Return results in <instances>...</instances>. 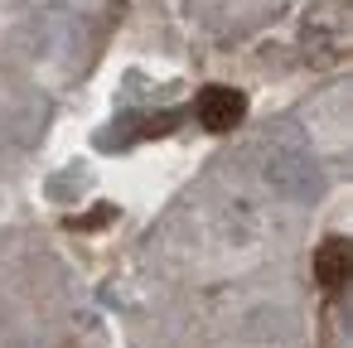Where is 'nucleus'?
Instances as JSON below:
<instances>
[{
    "label": "nucleus",
    "mask_w": 353,
    "mask_h": 348,
    "mask_svg": "<svg viewBox=\"0 0 353 348\" xmlns=\"http://www.w3.org/2000/svg\"><path fill=\"white\" fill-rule=\"evenodd\" d=\"M194 116H199L203 131L223 136V131L242 126V116H247V97H242L237 88H203L199 102H194Z\"/></svg>",
    "instance_id": "nucleus-1"
},
{
    "label": "nucleus",
    "mask_w": 353,
    "mask_h": 348,
    "mask_svg": "<svg viewBox=\"0 0 353 348\" xmlns=\"http://www.w3.org/2000/svg\"><path fill=\"white\" fill-rule=\"evenodd\" d=\"M266 179H271L281 194H290V198H314V189H319V174L310 170V160H305L300 150L266 160Z\"/></svg>",
    "instance_id": "nucleus-2"
},
{
    "label": "nucleus",
    "mask_w": 353,
    "mask_h": 348,
    "mask_svg": "<svg viewBox=\"0 0 353 348\" xmlns=\"http://www.w3.org/2000/svg\"><path fill=\"white\" fill-rule=\"evenodd\" d=\"M314 276H319L324 290H343V280H348V242H343V237L319 242V252H314Z\"/></svg>",
    "instance_id": "nucleus-3"
}]
</instances>
